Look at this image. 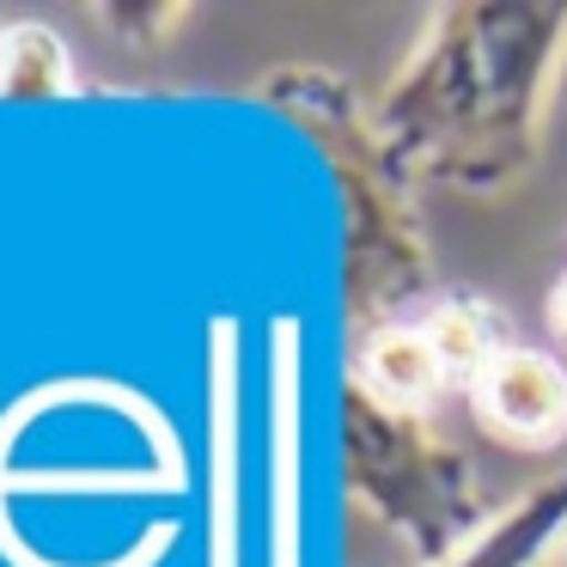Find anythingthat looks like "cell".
<instances>
[{
  "label": "cell",
  "instance_id": "obj_1",
  "mask_svg": "<svg viewBox=\"0 0 567 567\" xmlns=\"http://www.w3.org/2000/svg\"><path fill=\"white\" fill-rule=\"evenodd\" d=\"M567 68V0L427 7L403 68L372 99V141L396 184L501 196L543 159L555 80Z\"/></svg>",
  "mask_w": 567,
  "mask_h": 567
},
{
  "label": "cell",
  "instance_id": "obj_2",
  "mask_svg": "<svg viewBox=\"0 0 567 567\" xmlns=\"http://www.w3.org/2000/svg\"><path fill=\"white\" fill-rule=\"evenodd\" d=\"M257 92L275 116L299 128L311 147L323 153L342 196V293H348V323L379 330V323H403L433 306V245L421 233L415 196L384 172L379 141H372V104L354 92V80L318 62H281L257 74Z\"/></svg>",
  "mask_w": 567,
  "mask_h": 567
},
{
  "label": "cell",
  "instance_id": "obj_3",
  "mask_svg": "<svg viewBox=\"0 0 567 567\" xmlns=\"http://www.w3.org/2000/svg\"><path fill=\"white\" fill-rule=\"evenodd\" d=\"M336 427H342V482L354 513H367L384 537L403 543L415 567L445 561L501 513L488 506L470 452L433 433L427 415H403L342 379Z\"/></svg>",
  "mask_w": 567,
  "mask_h": 567
},
{
  "label": "cell",
  "instance_id": "obj_4",
  "mask_svg": "<svg viewBox=\"0 0 567 567\" xmlns=\"http://www.w3.org/2000/svg\"><path fill=\"white\" fill-rule=\"evenodd\" d=\"M470 421L506 452H561L567 445V367L549 348L513 342L506 354H494V367L464 391Z\"/></svg>",
  "mask_w": 567,
  "mask_h": 567
},
{
  "label": "cell",
  "instance_id": "obj_5",
  "mask_svg": "<svg viewBox=\"0 0 567 567\" xmlns=\"http://www.w3.org/2000/svg\"><path fill=\"white\" fill-rule=\"evenodd\" d=\"M567 543V470L530 482L513 506L488 518L464 549H452L433 567H543Z\"/></svg>",
  "mask_w": 567,
  "mask_h": 567
},
{
  "label": "cell",
  "instance_id": "obj_6",
  "mask_svg": "<svg viewBox=\"0 0 567 567\" xmlns=\"http://www.w3.org/2000/svg\"><path fill=\"white\" fill-rule=\"evenodd\" d=\"M348 379L367 396H379V403L403 409V415H433V403H440V391H445V372H440V360H433V348H427V336H421L415 318L360 330Z\"/></svg>",
  "mask_w": 567,
  "mask_h": 567
},
{
  "label": "cell",
  "instance_id": "obj_7",
  "mask_svg": "<svg viewBox=\"0 0 567 567\" xmlns=\"http://www.w3.org/2000/svg\"><path fill=\"white\" fill-rule=\"evenodd\" d=\"M421 336H427L433 360L445 372V391H470L482 372L494 367V354L513 348V323L494 306L488 293H470V287H452V293H433L427 311H415Z\"/></svg>",
  "mask_w": 567,
  "mask_h": 567
},
{
  "label": "cell",
  "instance_id": "obj_8",
  "mask_svg": "<svg viewBox=\"0 0 567 567\" xmlns=\"http://www.w3.org/2000/svg\"><path fill=\"white\" fill-rule=\"evenodd\" d=\"M80 86V68L68 55L62 31L43 19H0V99L43 104L68 99Z\"/></svg>",
  "mask_w": 567,
  "mask_h": 567
},
{
  "label": "cell",
  "instance_id": "obj_9",
  "mask_svg": "<svg viewBox=\"0 0 567 567\" xmlns=\"http://www.w3.org/2000/svg\"><path fill=\"white\" fill-rule=\"evenodd\" d=\"M86 19L99 31H111L123 50L135 55H153L165 43H177V31L189 25V7H165V0H116V7H86Z\"/></svg>",
  "mask_w": 567,
  "mask_h": 567
},
{
  "label": "cell",
  "instance_id": "obj_10",
  "mask_svg": "<svg viewBox=\"0 0 567 567\" xmlns=\"http://www.w3.org/2000/svg\"><path fill=\"white\" fill-rule=\"evenodd\" d=\"M549 330L567 342V275L555 281V293H549Z\"/></svg>",
  "mask_w": 567,
  "mask_h": 567
},
{
  "label": "cell",
  "instance_id": "obj_11",
  "mask_svg": "<svg viewBox=\"0 0 567 567\" xmlns=\"http://www.w3.org/2000/svg\"><path fill=\"white\" fill-rule=\"evenodd\" d=\"M561 567H567V543H561Z\"/></svg>",
  "mask_w": 567,
  "mask_h": 567
}]
</instances>
